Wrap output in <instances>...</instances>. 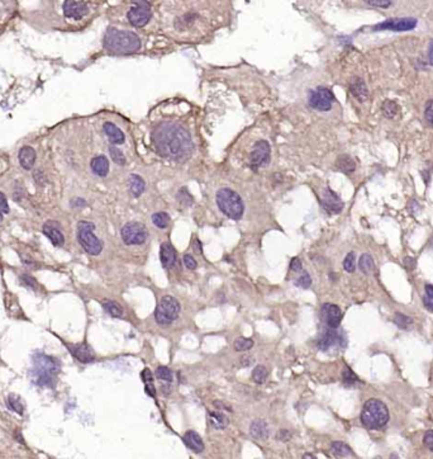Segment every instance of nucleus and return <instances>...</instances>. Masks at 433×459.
Listing matches in <instances>:
<instances>
[{"mask_svg": "<svg viewBox=\"0 0 433 459\" xmlns=\"http://www.w3.org/2000/svg\"><path fill=\"white\" fill-rule=\"evenodd\" d=\"M152 142L161 156L179 163L187 160L194 148L189 132L174 122L159 124L152 132Z\"/></svg>", "mask_w": 433, "mask_h": 459, "instance_id": "nucleus-1", "label": "nucleus"}, {"mask_svg": "<svg viewBox=\"0 0 433 459\" xmlns=\"http://www.w3.org/2000/svg\"><path fill=\"white\" fill-rule=\"evenodd\" d=\"M33 368L31 370L32 382L37 387L55 388L57 376L61 370V363L57 358L51 355L36 353L32 357Z\"/></svg>", "mask_w": 433, "mask_h": 459, "instance_id": "nucleus-2", "label": "nucleus"}, {"mask_svg": "<svg viewBox=\"0 0 433 459\" xmlns=\"http://www.w3.org/2000/svg\"><path fill=\"white\" fill-rule=\"evenodd\" d=\"M104 47L113 53L129 55L137 52L141 48V40L131 31L108 28L104 36Z\"/></svg>", "mask_w": 433, "mask_h": 459, "instance_id": "nucleus-3", "label": "nucleus"}, {"mask_svg": "<svg viewBox=\"0 0 433 459\" xmlns=\"http://www.w3.org/2000/svg\"><path fill=\"white\" fill-rule=\"evenodd\" d=\"M389 421V410L387 405L376 398L366 401L361 411V422L366 429L378 430Z\"/></svg>", "mask_w": 433, "mask_h": 459, "instance_id": "nucleus-4", "label": "nucleus"}, {"mask_svg": "<svg viewBox=\"0 0 433 459\" xmlns=\"http://www.w3.org/2000/svg\"><path fill=\"white\" fill-rule=\"evenodd\" d=\"M217 206L226 216L232 219H240L245 212V204L240 194L229 188H222L215 195Z\"/></svg>", "mask_w": 433, "mask_h": 459, "instance_id": "nucleus-5", "label": "nucleus"}, {"mask_svg": "<svg viewBox=\"0 0 433 459\" xmlns=\"http://www.w3.org/2000/svg\"><path fill=\"white\" fill-rule=\"evenodd\" d=\"M95 225L89 221H80L77 223V240L86 253L90 255H99L103 250L102 240L94 235Z\"/></svg>", "mask_w": 433, "mask_h": 459, "instance_id": "nucleus-6", "label": "nucleus"}, {"mask_svg": "<svg viewBox=\"0 0 433 459\" xmlns=\"http://www.w3.org/2000/svg\"><path fill=\"white\" fill-rule=\"evenodd\" d=\"M180 311L182 306L175 297L163 296L155 311V320L161 326H169L179 317Z\"/></svg>", "mask_w": 433, "mask_h": 459, "instance_id": "nucleus-7", "label": "nucleus"}, {"mask_svg": "<svg viewBox=\"0 0 433 459\" xmlns=\"http://www.w3.org/2000/svg\"><path fill=\"white\" fill-rule=\"evenodd\" d=\"M120 235L126 245H142L147 240L148 231L146 226L139 222H128L123 226Z\"/></svg>", "mask_w": 433, "mask_h": 459, "instance_id": "nucleus-8", "label": "nucleus"}, {"mask_svg": "<svg viewBox=\"0 0 433 459\" xmlns=\"http://www.w3.org/2000/svg\"><path fill=\"white\" fill-rule=\"evenodd\" d=\"M333 100H335L333 93H332L328 88L320 87L314 89L313 92H310L308 103H309L310 108L317 109V111L326 112L332 108Z\"/></svg>", "mask_w": 433, "mask_h": 459, "instance_id": "nucleus-9", "label": "nucleus"}, {"mask_svg": "<svg viewBox=\"0 0 433 459\" xmlns=\"http://www.w3.org/2000/svg\"><path fill=\"white\" fill-rule=\"evenodd\" d=\"M135 4L136 5L128 10V14H127L128 21L133 27H143L150 22L152 17L151 8L148 3H143V1H137Z\"/></svg>", "mask_w": 433, "mask_h": 459, "instance_id": "nucleus-10", "label": "nucleus"}, {"mask_svg": "<svg viewBox=\"0 0 433 459\" xmlns=\"http://www.w3.org/2000/svg\"><path fill=\"white\" fill-rule=\"evenodd\" d=\"M270 152L271 148L268 141L260 140L255 144L250 152V165L253 169H258L260 167H264L270 161Z\"/></svg>", "mask_w": 433, "mask_h": 459, "instance_id": "nucleus-11", "label": "nucleus"}, {"mask_svg": "<svg viewBox=\"0 0 433 459\" xmlns=\"http://www.w3.org/2000/svg\"><path fill=\"white\" fill-rule=\"evenodd\" d=\"M417 25V19L414 18H394L389 19L387 22L380 23L379 25L374 28L375 31H381V29H389V31L395 32H404L410 31Z\"/></svg>", "mask_w": 433, "mask_h": 459, "instance_id": "nucleus-12", "label": "nucleus"}, {"mask_svg": "<svg viewBox=\"0 0 433 459\" xmlns=\"http://www.w3.org/2000/svg\"><path fill=\"white\" fill-rule=\"evenodd\" d=\"M320 314H322V318L323 321H324V324H326L329 329L336 330L340 326V324H341L342 312L338 306L333 305V303H324V305L322 306Z\"/></svg>", "mask_w": 433, "mask_h": 459, "instance_id": "nucleus-13", "label": "nucleus"}, {"mask_svg": "<svg viewBox=\"0 0 433 459\" xmlns=\"http://www.w3.org/2000/svg\"><path fill=\"white\" fill-rule=\"evenodd\" d=\"M320 203H322L323 208L328 213H332V215L340 213L342 208H343V202L341 200V198L338 197L335 192L331 191L329 188H326L323 191L322 197H320Z\"/></svg>", "mask_w": 433, "mask_h": 459, "instance_id": "nucleus-14", "label": "nucleus"}, {"mask_svg": "<svg viewBox=\"0 0 433 459\" xmlns=\"http://www.w3.org/2000/svg\"><path fill=\"white\" fill-rule=\"evenodd\" d=\"M89 12V6L85 1H76V0H68L64 3V14L68 18L75 19H83L84 17Z\"/></svg>", "mask_w": 433, "mask_h": 459, "instance_id": "nucleus-15", "label": "nucleus"}, {"mask_svg": "<svg viewBox=\"0 0 433 459\" xmlns=\"http://www.w3.org/2000/svg\"><path fill=\"white\" fill-rule=\"evenodd\" d=\"M68 350L72 353L77 361L81 363H91L95 359V353L88 345L86 342H81V344H75V345H68Z\"/></svg>", "mask_w": 433, "mask_h": 459, "instance_id": "nucleus-16", "label": "nucleus"}, {"mask_svg": "<svg viewBox=\"0 0 433 459\" xmlns=\"http://www.w3.org/2000/svg\"><path fill=\"white\" fill-rule=\"evenodd\" d=\"M161 264L165 269L172 268L176 263V250L170 242H163L160 247Z\"/></svg>", "mask_w": 433, "mask_h": 459, "instance_id": "nucleus-17", "label": "nucleus"}, {"mask_svg": "<svg viewBox=\"0 0 433 459\" xmlns=\"http://www.w3.org/2000/svg\"><path fill=\"white\" fill-rule=\"evenodd\" d=\"M43 234L46 235L47 239H48L55 246H62V245H64V235H62V232L60 231L59 228L56 227L55 222H47V223H45V226H43Z\"/></svg>", "mask_w": 433, "mask_h": 459, "instance_id": "nucleus-18", "label": "nucleus"}, {"mask_svg": "<svg viewBox=\"0 0 433 459\" xmlns=\"http://www.w3.org/2000/svg\"><path fill=\"white\" fill-rule=\"evenodd\" d=\"M350 92L359 102H365L369 98V89L366 87L365 81L360 77H355L350 84Z\"/></svg>", "mask_w": 433, "mask_h": 459, "instance_id": "nucleus-19", "label": "nucleus"}, {"mask_svg": "<svg viewBox=\"0 0 433 459\" xmlns=\"http://www.w3.org/2000/svg\"><path fill=\"white\" fill-rule=\"evenodd\" d=\"M18 157L22 168L25 170H29L33 168L37 155H36V151H34L33 147H31V146H23V147L19 150Z\"/></svg>", "mask_w": 433, "mask_h": 459, "instance_id": "nucleus-20", "label": "nucleus"}, {"mask_svg": "<svg viewBox=\"0 0 433 459\" xmlns=\"http://www.w3.org/2000/svg\"><path fill=\"white\" fill-rule=\"evenodd\" d=\"M103 130H104L105 135L108 136V140L111 141V144L113 145H119V144H123L124 142V133L122 132L120 128H118L117 126L112 122H105L103 124Z\"/></svg>", "mask_w": 433, "mask_h": 459, "instance_id": "nucleus-21", "label": "nucleus"}, {"mask_svg": "<svg viewBox=\"0 0 433 459\" xmlns=\"http://www.w3.org/2000/svg\"><path fill=\"white\" fill-rule=\"evenodd\" d=\"M342 342V336L333 329H329L324 335L320 338V340L318 341V346L322 350H328L329 348H332L336 344H341Z\"/></svg>", "mask_w": 433, "mask_h": 459, "instance_id": "nucleus-22", "label": "nucleus"}, {"mask_svg": "<svg viewBox=\"0 0 433 459\" xmlns=\"http://www.w3.org/2000/svg\"><path fill=\"white\" fill-rule=\"evenodd\" d=\"M184 443L186 444V447L189 449H191L195 453H202L204 450V443L202 440V437H200L198 433L193 432V430H189V432L185 433Z\"/></svg>", "mask_w": 433, "mask_h": 459, "instance_id": "nucleus-23", "label": "nucleus"}, {"mask_svg": "<svg viewBox=\"0 0 433 459\" xmlns=\"http://www.w3.org/2000/svg\"><path fill=\"white\" fill-rule=\"evenodd\" d=\"M90 167H91L92 173L95 174L98 176H107L108 171H109V161H108L107 157L104 155H99V156H95L90 163Z\"/></svg>", "mask_w": 433, "mask_h": 459, "instance_id": "nucleus-24", "label": "nucleus"}, {"mask_svg": "<svg viewBox=\"0 0 433 459\" xmlns=\"http://www.w3.org/2000/svg\"><path fill=\"white\" fill-rule=\"evenodd\" d=\"M251 435L255 439H266L269 436V426L265 420H255L251 424Z\"/></svg>", "mask_w": 433, "mask_h": 459, "instance_id": "nucleus-25", "label": "nucleus"}, {"mask_svg": "<svg viewBox=\"0 0 433 459\" xmlns=\"http://www.w3.org/2000/svg\"><path fill=\"white\" fill-rule=\"evenodd\" d=\"M209 422H210V425L214 429L222 430V429L227 428L229 420L221 411H209Z\"/></svg>", "mask_w": 433, "mask_h": 459, "instance_id": "nucleus-26", "label": "nucleus"}, {"mask_svg": "<svg viewBox=\"0 0 433 459\" xmlns=\"http://www.w3.org/2000/svg\"><path fill=\"white\" fill-rule=\"evenodd\" d=\"M336 167H337L338 170H341L342 173L351 174L356 169V163L348 155H341L337 159V161H336Z\"/></svg>", "mask_w": 433, "mask_h": 459, "instance_id": "nucleus-27", "label": "nucleus"}, {"mask_svg": "<svg viewBox=\"0 0 433 459\" xmlns=\"http://www.w3.org/2000/svg\"><path fill=\"white\" fill-rule=\"evenodd\" d=\"M144 188H146V183H144L143 179L139 175L132 174L131 179H129V189H131L133 197H139L144 192Z\"/></svg>", "mask_w": 433, "mask_h": 459, "instance_id": "nucleus-28", "label": "nucleus"}, {"mask_svg": "<svg viewBox=\"0 0 433 459\" xmlns=\"http://www.w3.org/2000/svg\"><path fill=\"white\" fill-rule=\"evenodd\" d=\"M6 405H8V409L17 412L19 416H22L24 413V405L22 402L21 397L17 396V394L10 393L9 396H8V398H6Z\"/></svg>", "mask_w": 433, "mask_h": 459, "instance_id": "nucleus-29", "label": "nucleus"}, {"mask_svg": "<svg viewBox=\"0 0 433 459\" xmlns=\"http://www.w3.org/2000/svg\"><path fill=\"white\" fill-rule=\"evenodd\" d=\"M359 268L364 274H371L375 269V263L370 254H363L359 260Z\"/></svg>", "mask_w": 433, "mask_h": 459, "instance_id": "nucleus-30", "label": "nucleus"}, {"mask_svg": "<svg viewBox=\"0 0 433 459\" xmlns=\"http://www.w3.org/2000/svg\"><path fill=\"white\" fill-rule=\"evenodd\" d=\"M103 307H104V310L108 314H111L112 317H122V316H123V310H122V307H120L117 302H114V301L105 299V301H103Z\"/></svg>", "mask_w": 433, "mask_h": 459, "instance_id": "nucleus-31", "label": "nucleus"}, {"mask_svg": "<svg viewBox=\"0 0 433 459\" xmlns=\"http://www.w3.org/2000/svg\"><path fill=\"white\" fill-rule=\"evenodd\" d=\"M142 381L146 385V392L150 394L151 397H155V387H154V376H152V373L148 368L143 369L142 372Z\"/></svg>", "mask_w": 433, "mask_h": 459, "instance_id": "nucleus-32", "label": "nucleus"}, {"mask_svg": "<svg viewBox=\"0 0 433 459\" xmlns=\"http://www.w3.org/2000/svg\"><path fill=\"white\" fill-rule=\"evenodd\" d=\"M331 448H332L333 454L337 457H348L351 453H352L351 448L348 447L347 444L342 443V441H333Z\"/></svg>", "mask_w": 433, "mask_h": 459, "instance_id": "nucleus-33", "label": "nucleus"}, {"mask_svg": "<svg viewBox=\"0 0 433 459\" xmlns=\"http://www.w3.org/2000/svg\"><path fill=\"white\" fill-rule=\"evenodd\" d=\"M268 368L265 365H257V367H255V369L252 370V379L257 385H262L268 379Z\"/></svg>", "mask_w": 433, "mask_h": 459, "instance_id": "nucleus-34", "label": "nucleus"}, {"mask_svg": "<svg viewBox=\"0 0 433 459\" xmlns=\"http://www.w3.org/2000/svg\"><path fill=\"white\" fill-rule=\"evenodd\" d=\"M152 223H154L156 227L163 230V228H166L167 226H169L170 216L165 212L154 213V215H152Z\"/></svg>", "mask_w": 433, "mask_h": 459, "instance_id": "nucleus-35", "label": "nucleus"}, {"mask_svg": "<svg viewBox=\"0 0 433 459\" xmlns=\"http://www.w3.org/2000/svg\"><path fill=\"white\" fill-rule=\"evenodd\" d=\"M233 346L236 351H247L253 346V340L246 339V338H238V339L234 340Z\"/></svg>", "mask_w": 433, "mask_h": 459, "instance_id": "nucleus-36", "label": "nucleus"}, {"mask_svg": "<svg viewBox=\"0 0 433 459\" xmlns=\"http://www.w3.org/2000/svg\"><path fill=\"white\" fill-rule=\"evenodd\" d=\"M383 113L387 118H394L398 114V105L393 100H385L383 104Z\"/></svg>", "mask_w": 433, "mask_h": 459, "instance_id": "nucleus-37", "label": "nucleus"}, {"mask_svg": "<svg viewBox=\"0 0 433 459\" xmlns=\"http://www.w3.org/2000/svg\"><path fill=\"white\" fill-rule=\"evenodd\" d=\"M109 154H111L114 163L118 164V165H124L126 164V156H124L123 151L120 148H118L117 146H111L109 147Z\"/></svg>", "mask_w": 433, "mask_h": 459, "instance_id": "nucleus-38", "label": "nucleus"}, {"mask_svg": "<svg viewBox=\"0 0 433 459\" xmlns=\"http://www.w3.org/2000/svg\"><path fill=\"white\" fill-rule=\"evenodd\" d=\"M156 378L160 379V381H163V382H171L172 378H174V374H172L170 368L159 367L156 369Z\"/></svg>", "mask_w": 433, "mask_h": 459, "instance_id": "nucleus-39", "label": "nucleus"}, {"mask_svg": "<svg viewBox=\"0 0 433 459\" xmlns=\"http://www.w3.org/2000/svg\"><path fill=\"white\" fill-rule=\"evenodd\" d=\"M343 268L348 273H353L356 269V255L353 251L348 253L343 260Z\"/></svg>", "mask_w": 433, "mask_h": 459, "instance_id": "nucleus-40", "label": "nucleus"}, {"mask_svg": "<svg viewBox=\"0 0 433 459\" xmlns=\"http://www.w3.org/2000/svg\"><path fill=\"white\" fill-rule=\"evenodd\" d=\"M394 322H395V324L398 325V327H400V329H406V327H408L409 325L412 324L413 321L412 318L406 316V314H395V316H394Z\"/></svg>", "mask_w": 433, "mask_h": 459, "instance_id": "nucleus-41", "label": "nucleus"}, {"mask_svg": "<svg viewBox=\"0 0 433 459\" xmlns=\"http://www.w3.org/2000/svg\"><path fill=\"white\" fill-rule=\"evenodd\" d=\"M294 283L296 287H300V288L307 290V288H309V287L312 286V278H310V275L308 274L307 271H303V274H301Z\"/></svg>", "mask_w": 433, "mask_h": 459, "instance_id": "nucleus-42", "label": "nucleus"}, {"mask_svg": "<svg viewBox=\"0 0 433 459\" xmlns=\"http://www.w3.org/2000/svg\"><path fill=\"white\" fill-rule=\"evenodd\" d=\"M342 379H343V382L348 386L355 385V383L359 381L357 377L355 376V373H353L348 367H344L343 372H342Z\"/></svg>", "mask_w": 433, "mask_h": 459, "instance_id": "nucleus-43", "label": "nucleus"}, {"mask_svg": "<svg viewBox=\"0 0 433 459\" xmlns=\"http://www.w3.org/2000/svg\"><path fill=\"white\" fill-rule=\"evenodd\" d=\"M19 281L22 282V284H23V286L28 287V288H31V290H37V288H38L37 281H36L33 277H31V275L22 274L21 278H19Z\"/></svg>", "mask_w": 433, "mask_h": 459, "instance_id": "nucleus-44", "label": "nucleus"}, {"mask_svg": "<svg viewBox=\"0 0 433 459\" xmlns=\"http://www.w3.org/2000/svg\"><path fill=\"white\" fill-rule=\"evenodd\" d=\"M6 213H9V206H8L6 197L4 195V193L0 192V222L3 221V216Z\"/></svg>", "mask_w": 433, "mask_h": 459, "instance_id": "nucleus-45", "label": "nucleus"}, {"mask_svg": "<svg viewBox=\"0 0 433 459\" xmlns=\"http://www.w3.org/2000/svg\"><path fill=\"white\" fill-rule=\"evenodd\" d=\"M424 117L427 120L428 123L433 126V100H430L426 104V111H424Z\"/></svg>", "mask_w": 433, "mask_h": 459, "instance_id": "nucleus-46", "label": "nucleus"}, {"mask_svg": "<svg viewBox=\"0 0 433 459\" xmlns=\"http://www.w3.org/2000/svg\"><path fill=\"white\" fill-rule=\"evenodd\" d=\"M182 260H184V264L187 269H190V270H195V269H197L198 263L191 255L186 254V255H184V259Z\"/></svg>", "mask_w": 433, "mask_h": 459, "instance_id": "nucleus-47", "label": "nucleus"}, {"mask_svg": "<svg viewBox=\"0 0 433 459\" xmlns=\"http://www.w3.org/2000/svg\"><path fill=\"white\" fill-rule=\"evenodd\" d=\"M423 444L427 447V449L433 452V430L426 432V434H424L423 436Z\"/></svg>", "mask_w": 433, "mask_h": 459, "instance_id": "nucleus-48", "label": "nucleus"}, {"mask_svg": "<svg viewBox=\"0 0 433 459\" xmlns=\"http://www.w3.org/2000/svg\"><path fill=\"white\" fill-rule=\"evenodd\" d=\"M366 3L372 6H380V8H387L393 4L390 0H367Z\"/></svg>", "mask_w": 433, "mask_h": 459, "instance_id": "nucleus-49", "label": "nucleus"}, {"mask_svg": "<svg viewBox=\"0 0 433 459\" xmlns=\"http://www.w3.org/2000/svg\"><path fill=\"white\" fill-rule=\"evenodd\" d=\"M301 268H303V266H301L300 259H299V258H294V259L292 260V263H290V270L298 273V271H301Z\"/></svg>", "mask_w": 433, "mask_h": 459, "instance_id": "nucleus-50", "label": "nucleus"}, {"mask_svg": "<svg viewBox=\"0 0 433 459\" xmlns=\"http://www.w3.org/2000/svg\"><path fill=\"white\" fill-rule=\"evenodd\" d=\"M277 439H279V440H281V441H288V440H290V437H292V434H290V433L288 432V430H281V432L279 433V434H277Z\"/></svg>", "mask_w": 433, "mask_h": 459, "instance_id": "nucleus-51", "label": "nucleus"}, {"mask_svg": "<svg viewBox=\"0 0 433 459\" xmlns=\"http://www.w3.org/2000/svg\"><path fill=\"white\" fill-rule=\"evenodd\" d=\"M404 265H406L408 269L415 268V260L412 259V258H406V259H404Z\"/></svg>", "mask_w": 433, "mask_h": 459, "instance_id": "nucleus-52", "label": "nucleus"}, {"mask_svg": "<svg viewBox=\"0 0 433 459\" xmlns=\"http://www.w3.org/2000/svg\"><path fill=\"white\" fill-rule=\"evenodd\" d=\"M423 305H424V307L427 308V310H430L431 312H433V301H432V299H428L427 297H423Z\"/></svg>", "mask_w": 433, "mask_h": 459, "instance_id": "nucleus-53", "label": "nucleus"}, {"mask_svg": "<svg viewBox=\"0 0 433 459\" xmlns=\"http://www.w3.org/2000/svg\"><path fill=\"white\" fill-rule=\"evenodd\" d=\"M426 297L428 299H432L433 301V286L432 284H427L426 286Z\"/></svg>", "mask_w": 433, "mask_h": 459, "instance_id": "nucleus-54", "label": "nucleus"}, {"mask_svg": "<svg viewBox=\"0 0 433 459\" xmlns=\"http://www.w3.org/2000/svg\"><path fill=\"white\" fill-rule=\"evenodd\" d=\"M428 60H430V64L433 66V40L431 41L430 47H428Z\"/></svg>", "mask_w": 433, "mask_h": 459, "instance_id": "nucleus-55", "label": "nucleus"}, {"mask_svg": "<svg viewBox=\"0 0 433 459\" xmlns=\"http://www.w3.org/2000/svg\"><path fill=\"white\" fill-rule=\"evenodd\" d=\"M194 250H195L197 253L202 254V245H200L199 240H195V242H194Z\"/></svg>", "mask_w": 433, "mask_h": 459, "instance_id": "nucleus-56", "label": "nucleus"}, {"mask_svg": "<svg viewBox=\"0 0 433 459\" xmlns=\"http://www.w3.org/2000/svg\"><path fill=\"white\" fill-rule=\"evenodd\" d=\"M72 204H74L75 207H79V206H85L86 204V202L84 199H79V198H77V199H75L74 202H72Z\"/></svg>", "mask_w": 433, "mask_h": 459, "instance_id": "nucleus-57", "label": "nucleus"}, {"mask_svg": "<svg viewBox=\"0 0 433 459\" xmlns=\"http://www.w3.org/2000/svg\"><path fill=\"white\" fill-rule=\"evenodd\" d=\"M303 459H317V458L312 453H305L304 456H303Z\"/></svg>", "mask_w": 433, "mask_h": 459, "instance_id": "nucleus-58", "label": "nucleus"}, {"mask_svg": "<svg viewBox=\"0 0 433 459\" xmlns=\"http://www.w3.org/2000/svg\"><path fill=\"white\" fill-rule=\"evenodd\" d=\"M376 459H381V458H376Z\"/></svg>", "mask_w": 433, "mask_h": 459, "instance_id": "nucleus-59", "label": "nucleus"}]
</instances>
